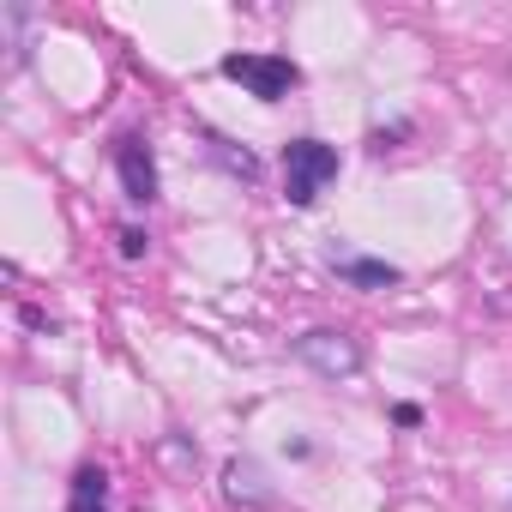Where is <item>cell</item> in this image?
Returning a JSON list of instances; mask_svg holds the SVG:
<instances>
[{"label":"cell","instance_id":"cell-1","mask_svg":"<svg viewBox=\"0 0 512 512\" xmlns=\"http://www.w3.org/2000/svg\"><path fill=\"white\" fill-rule=\"evenodd\" d=\"M332 181H338V151L326 139H290L284 145V199L290 205L308 211Z\"/></svg>","mask_w":512,"mask_h":512},{"label":"cell","instance_id":"cell-2","mask_svg":"<svg viewBox=\"0 0 512 512\" xmlns=\"http://www.w3.org/2000/svg\"><path fill=\"white\" fill-rule=\"evenodd\" d=\"M223 79L247 85L260 103H284V97L302 85V73H296L290 55H223Z\"/></svg>","mask_w":512,"mask_h":512},{"label":"cell","instance_id":"cell-3","mask_svg":"<svg viewBox=\"0 0 512 512\" xmlns=\"http://www.w3.org/2000/svg\"><path fill=\"white\" fill-rule=\"evenodd\" d=\"M296 356L320 374V380H350L362 368V344L350 332H302L296 338Z\"/></svg>","mask_w":512,"mask_h":512},{"label":"cell","instance_id":"cell-4","mask_svg":"<svg viewBox=\"0 0 512 512\" xmlns=\"http://www.w3.org/2000/svg\"><path fill=\"white\" fill-rule=\"evenodd\" d=\"M115 169H121V193H127L133 205H151V199H157V163H151L145 139H121V145H115Z\"/></svg>","mask_w":512,"mask_h":512},{"label":"cell","instance_id":"cell-5","mask_svg":"<svg viewBox=\"0 0 512 512\" xmlns=\"http://www.w3.org/2000/svg\"><path fill=\"white\" fill-rule=\"evenodd\" d=\"M223 494L235 500V506H247V512H266L272 500H278V488L266 482V470L260 464H253V458H229V470H223Z\"/></svg>","mask_w":512,"mask_h":512},{"label":"cell","instance_id":"cell-6","mask_svg":"<svg viewBox=\"0 0 512 512\" xmlns=\"http://www.w3.org/2000/svg\"><path fill=\"white\" fill-rule=\"evenodd\" d=\"M332 266H338V278H350L356 290H392V284H398V266L362 260V253H332Z\"/></svg>","mask_w":512,"mask_h":512},{"label":"cell","instance_id":"cell-7","mask_svg":"<svg viewBox=\"0 0 512 512\" xmlns=\"http://www.w3.org/2000/svg\"><path fill=\"white\" fill-rule=\"evenodd\" d=\"M67 512H109V476L97 464H85L67 488Z\"/></svg>","mask_w":512,"mask_h":512},{"label":"cell","instance_id":"cell-8","mask_svg":"<svg viewBox=\"0 0 512 512\" xmlns=\"http://www.w3.org/2000/svg\"><path fill=\"white\" fill-rule=\"evenodd\" d=\"M115 241H121V260H139V253L151 247V235H145V229H133V223H127V229H121Z\"/></svg>","mask_w":512,"mask_h":512}]
</instances>
